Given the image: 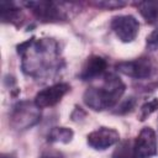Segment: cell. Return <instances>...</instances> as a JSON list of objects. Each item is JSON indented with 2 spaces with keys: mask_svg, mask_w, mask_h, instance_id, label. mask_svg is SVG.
Here are the masks:
<instances>
[{
  "mask_svg": "<svg viewBox=\"0 0 158 158\" xmlns=\"http://www.w3.org/2000/svg\"><path fill=\"white\" fill-rule=\"evenodd\" d=\"M17 53L22 57L21 68L32 78L52 77L60 68L59 48L51 38H31L17 46Z\"/></svg>",
  "mask_w": 158,
  "mask_h": 158,
  "instance_id": "1",
  "label": "cell"
},
{
  "mask_svg": "<svg viewBox=\"0 0 158 158\" xmlns=\"http://www.w3.org/2000/svg\"><path fill=\"white\" fill-rule=\"evenodd\" d=\"M123 81L115 74H106L99 86H90L85 90L83 100L86 106L95 111L114 107L125 93Z\"/></svg>",
  "mask_w": 158,
  "mask_h": 158,
  "instance_id": "2",
  "label": "cell"
},
{
  "mask_svg": "<svg viewBox=\"0 0 158 158\" xmlns=\"http://www.w3.org/2000/svg\"><path fill=\"white\" fill-rule=\"evenodd\" d=\"M41 120L40 107L35 102L20 101L11 111L10 123L15 130H27Z\"/></svg>",
  "mask_w": 158,
  "mask_h": 158,
  "instance_id": "3",
  "label": "cell"
},
{
  "mask_svg": "<svg viewBox=\"0 0 158 158\" xmlns=\"http://www.w3.org/2000/svg\"><path fill=\"white\" fill-rule=\"evenodd\" d=\"M32 14L41 22H59L67 20V12L63 6L65 2H54V1H26L23 2Z\"/></svg>",
  "mask_w": 158,
  "mask_h": 158,
  "instance_id": "4",
  "label": "cell"
},
{
  "mask_svg": "<svg viewBox=\"0 0 158 158\" xmlns=\"http://www.w3.org/2000/svg\"><path fill=\"white\" fill-rule=\"evenodd\" d=\"M158 153L157 136L153 128L143 127L133 141V158H152Z\"/></svg>",
  "mask_w": 158,
  "mask_h": 158,
  "instance_id": "5",
  "label": "cell"
},
{
  "mask_svg": "<svg viewBox=\"0 0 158 158\" xmlns=\"http://www.w3.org/2000/svg\"><path fill=\"white\" fill-rule=\"evenodd\" d=\"M116 69L120 73L135 79H147L153 74L154 64L151 58L141 57L135 60L120 62L116 64Z\"/></svg>",
  "mask_w": 158,
  "mask_h": 158,
  "instance_id": "6",
  "label": "cell"
},
{
  "mask_svg": "<svg viewBox=\"0 0 158 158\" xmlns=\"http://www.w3.org/2000/svg\"><path fill=\"white\" fill-rule=\"evenodd\" d=\"M111 28L121 42H132L139 30V23L132 15H118L111 20Z\"/></svg>",
  "mask_w": 158,
  "mask_h": 158,
  "instance_id": "7",
  "label": "cell"
},
{
  "mask_svg": "<svg viewBox=\"0 0 158 158\" xmlns=\"http://www.w3.org/2000/svg\"><path fill=\"white\" fill-rule=\"evenodd\" d=\"M69 89L70 86L67 83H58V84L51 85L36 94L35 104L40 109L54 106L62 100V98L69 91Z\"/></svg>",
  "mask_w": 158,
  "mask_h": 158,
  "instance_id": "8",
  "label": "cell"
},
{
  "mask_svg": "<svg viewBox=\"0 0 158 158\" xmlns=\"http://www.w3.org/2000/svg\"><path fill=\"white\" fill-rule=\"evenodd\" d=\"M118 141V132L110 127H100L88 135V144L96 151H104L116 144Z\"/></svg>",
  "mask_w": 158,
  "mask_h": 158,
  "instance_id": "9",
  "label": "cell"
},
{
  "mask_svg": "<svg viewBox=\"0 0 158 158\" xmlns=\"http://www.w3.org/2000/svg\"><path fill=\"white\" fill-rule=\"evenodd\" d=\"M106 67H107V63L102 57L91 56L84 63V65L81 68V72L79 73V78L84 81L93 80L96 77H100L105 72Z\"/></svg>",
  "mask_w": 158,
  "mask_h": 158,
  "instance_id": "10",
  "label": "cell"
},
{
  "mask_svg": "<svg viewBox=\"0 0 158 158\" xmlns=\"http://www.w3.org/2000/svg\"><path fill=\"white\" fill-rule=\"evenodd\" d=\"M136 6L142 15V17L148 23H154L158 21V0L154 1H139Z\"/></svg>",
  "mask_w": 158,
  "mask_h": 158,
  "instance_id": "11",
  "label": "cell"
},
{
  "mask_svg": "<svg viewBox=\"0 0 158 158\" xmlns=\"http://www.w3.org/2000/svg\"><path fill=\"white\" fill-rule=\"evenodd\" d=\"M73 136L74 132L68 127H53L47 136V141L51 143H69Z\"/></svg>",
  "mask_w": 158,
  "mask_h": 158,
  "instance_id": "12",
  "label": "cell"
},
{
  "mask_svg": "<svg viewBox=\"0 0 158 158\" xmlns=\"http://www.w3.org/2000/svg\"><path fill=\"white\" fill-rule=\"evenodd\" d=\"M112 158H133V141H123L114 151Z\"/></svg>",
  "mask_w": 158,
  "mask_h": 158,
  "instance_id": "13",
  "label": "cell"
},
{
  "mask_svg": "<svg viewBox=\"0 0 158 158\" xmlns=\"http://www.w3.org/2000/svg\"><path fill=\"white\" fill-rule=\"evenodd\" d=\"M157 109H158V99L153 98V99L146 101V102L141 106V109H139V114H138L139 121H144V120H146L148 116H151Z\"/></svg>",
  "mask_w": 158,
  "mask_h": 158,
  "instance_id": "14",
  "label": "cell"
},
{
  "mask_svg": "<svg viewBox=\"0 0 158 158\" xmlns=\"http://www.w3.org/2000/svg\"><path fill=\"white\" fill-rule=\"evenodd\" d=\"M146 48L151 52L158 49V26L147 36L146 40Z\"/></svg>",
  "mask_w": 158,
  "mask_h": 158,
  "instance_id": "15",
  "label": "cell"
},
{
  "mask_svg": "<svg viewBox=\"0 0 158 158\" xmlns=\"http://www.w3.org/2000/svg\"><path fill=\"white\" fill-rule=\"evenodd\" d=\"M135 104H136V100H135V98H127L126 100H123L121 104H120V106H118V109H117V114H126V112H130L133 107H135Z\"/></svg>",
  "mask_w": 158,
  "mask_h": 158,
  "instance_id": "16",
  "label": "cell"
},
{
  "mask_svg": "<svg viewBox=\"0 0 158 158\" xmlns=\"http://www.w3.org/2000/svg\"><path fill=\"white\" fill-rule=\"evenodd\" d=\"M93 5L111 10V9H120V7L125 6L126 2L125 1H95V2H93Z\"/></svg>",
  "mask_w": 158,
  "mask_h": 158,
  "instance_id": "17",
  "label": "cell"
},
{
  "mask_svg": "<svg viewBox=\"0 0 158 158\" xmlns=\"http://www.w3.org/2000/svg\"><path fill=\"white\" fill-rule=\"evenodd\" d=\"M0 158H15V156H12V154H10V153H2Z\"/></svg>",
  "mask_w": 158,
  "mask_h": 158,
  "instance_id": "18",
  "label": "cell"
},
{
  "mask_svg": "<svg viewBox=\"0 0 158 158\" xmlns=\"http://www.w3.org/2000/svg\"><path fill=\"white\" fill-rule=\"evenodd\" d=\"M41 158H62V157H58V156H52V154H43Z\"/></svg>",
  "mask_w": 158,
  "mask_h": 158,
  "instance_id": "19",
  "label": "cell"
}]
</instances>
